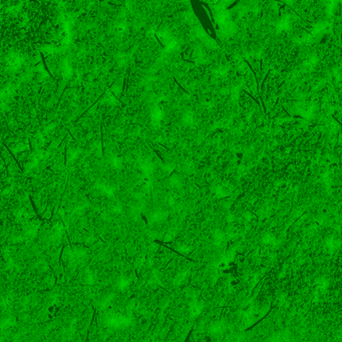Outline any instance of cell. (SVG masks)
<instances>
[{"instance_id": "1", "label": "cell", "mask_w": 342, "mask_h": 342, "mask_svg": "<svg viewBox=\"0 0 342 342\" xmlns=\"http://www.w3.org/2000/svg\"><path fill=\"white\" fill-rule=\"evenodd\" d=\"M39 56H40V58H41V61H42V64H43V68H44V70H45L46 72H47V74L49 75V78H50L51 79L55 80V79H54V78H53V75H52V73H51L50 69H49V68H48V66H47V63H46V61H45L44 55H43V53L41 52V51H39Z\"/></svg>"}]
</instances>
